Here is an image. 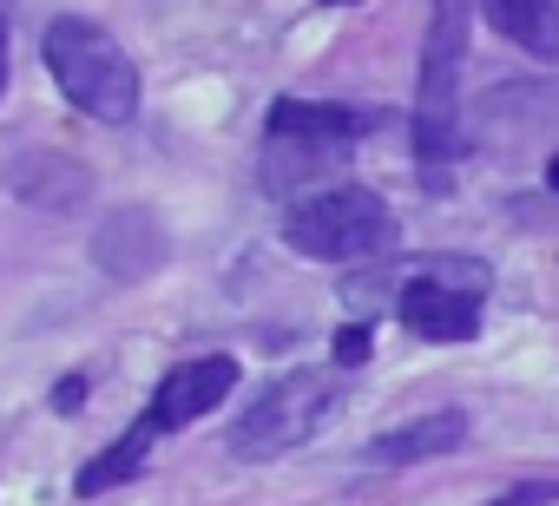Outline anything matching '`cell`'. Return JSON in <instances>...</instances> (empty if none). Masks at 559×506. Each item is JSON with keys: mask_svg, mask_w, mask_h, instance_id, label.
Instances as JSON below:
<instances>
[{"mask_svg": "<svg viewBox=\"0 0 559 506\" xmlns=\"http://www.w3.org/2000/svg\"><path fill=\"white\" fill-rule=\"evenodd\" d=\"M376 290H395V316H402L408 336H421V342H474L493 270L480 257H415V264H402L389 277H362L343 297L369 303Z\"/></svg>", "mask_w": 559, "mask_h": 506, "instance_id": "cell-1", "label": "cell"}, {"mask_svg": "<svg viewBox=\"0 0 559 506\" xmlns=\"http://www.w3.org/2000/svg\"><path fill=\"white\" fill-rule=\"evenodd\" d=\"M40 60H47V73L60 80V93L80 112H93L106 125H132L139 119V67H132V53L106 27L53 21L47 40H40Z\"/></svg>", "mask_w": 559, "mask_h": 506, "instance_id": "cell-2", "label": "cell"}, {"mask_svg": "<svg viewBox=\"0 0 559 506\" xmlns=\"http://www.w3.org/2000/svg\"><path fill=\"white\" fill-rule=\"evenodd\" d=\"M284 243L317 264H369L382 250H395V210L369 184H336V191L304 197L284 217Z\"/></svg>", "mask_w": 559, "mask_h": 506, "instance_id": "cell-3", "label": "cell"}, {"mask_svg": "<svg viewBox=\"0 0 559 506\" xmlns=\"http://www.w3.org/2000/svg\"><path fill=\"white\" fill-rule=\"evenodd\" d=\"M467 8L474 0H435L421 34V80H415V152L441 165L461 125V67H467Z\"/></svg>", "mask_w": 559, "mask_h": 506, "instance_id": "cell-4", "label": "cell"}, {"mask_svg": "<svg viewBox=\"0 0 559 506\" xmlns=\"http://www.w3.org/2000/svg\"><path fill=\"white\" fill-rule=\"evenodd\" d=\"M336 395L330 375L297 369V375H276L263 395H250V408L230 421V454L237 460H276V454H297L323 421H330Z\"/></svg>", "mask_w": 559, "mask_h": 506, "instance_id": "cell-5", "label": "cell"}, {"mask_svg": "<svg viewBox=\"0 0 559 506\" xmlns=\"http://www.w3.org/2000/svg\"><path fill=\"white\" fill-rule=\"evenodd\" d=\"M165 257H171V237H165V224H158L152 210H139V204L106 210L99 230H93V264H99L106 277H119V284L158 277Z\"/></svg>", "mask_w": 559, "mask_h": 506, "instance_id": "cell-6", "label": "cell"}, {"mask_svg": "<svg viewBox=\"0 0 559 506\" xmlns=\"http://www.w3.org/2000/svg\"><path fill=\"white\" fill-rule=\"evenodd\" d=\"M224 395H237V362H230V356H191L185 369H171V375L158 382L152 421H158V427H185V421L211 414Z\"/></svg>", "mask_w": 559, "mask_h": 506, "instance_id": "cell-7", "label": "cell"}, {"mask_svg": "<svg viewBox=\"0 0 559 506\" xmlns=\"http://www.w3.org/2000/svg\"><path fill=\"white\" fill-rule=\"evenodd\" d=\"M8 191L21 204H34V210H60L67 217V210H80L93 197V171L60 158V152H14L8 158Z\"/></svg>", "mask_w": 559, "mask_h": 506, "instance_id": "cell-8", "label": "cell"}, {"mask_svg": "<svg viewBox=\"0 0 559 506\" xmlns=\"http://www.w3.org/2000/svg\"><path fill=\"white\" fill-rule=\"evenodd\" d=\"M461 441H467V414H461V408H435V414H415V421H402V427H382V434L362 447V460H369V467H415V460L454 454Z\"/></svg>", "mask_w": 559, "mask_h": 506, "instance_id": "cell-9", "label": "cell"}, {"mask_svg": "<svg viewBox=\"0 0 559 506\" xmlns=\"http://www.w3.org/2000/svg\"><path fill=\"white\" fill-rule=\"evenodd\" d=\"M270 138H297V145H317V152H356L362 138V112L349 106H317V99H276L270 106Z\"/></svg>", "mask_w": 559, "mask_h": 506, "instance_id": "cell-10", "label": "cell"}, {"mask_svg": "<svg viewBox=\"0 0 559 506\" xmlns=\"http://www.w3.org/2000/svg\"><path fill=\"white\" fill-rule=\"evenodd\" d=\"M487 21L533 60H559V8L552 0H480Z\"/></svg>", "mask_w": 559, "mask_h": 506, "instance_id": "cell-11", "label": "cell"}, {"mask_svg": "<svg viewBox=\"0 0 559 506\" xmlns=\"http://www.w3.org/2000/svg\"><path fill=\"white\" fill-rule=\"evenodd\" d=\"M158 434H165V427L145 414V421H139V427H126L106 454H93V460L80 467V480H73V486H80V499H86V493H106V486H119V480H132V473L145 467V454H152V441H158Z\"/></svg>", "mask_w": 559, "mask_h": 506, "instance_id": "cell-12", "label": "cell"}, {"mask_svg": "<svg viewBox=\"0 0 559 506\" xmlns=\"http://www.w3.org/2000/svg\"><path fill=\"white\" fill-rule=\"evenodd\" d=\"M330 349H336V362H343V369H356V362H369V329H362V323H343Z\"/></svg>", "mask_w": 559, "mask_h": 506, "instance_id": "cell-13", "label": "cell"}, {"mask_svg": "<svg viewBox=\"0 0 559 506\" xmlns=\"http://www.w3.org/2000/svg\"><path fill=\"white\" fill-rule=\"evenodd\" d=\"M546 499H559V486H513V493H500L493 506H546Z\"/></svg>", "mask_w": 559, "mask_h": 506, "instance_id": "cell-14", "label": "cell"}, {"mask_svg": "<svg viewBox=\"0 0 559 506\" xmlns=\"http://www.w3.org/2000/svg\"><path fill=\"white\" fill-rule=\"evenodd\" d=\"M80 401H86V382H80V375H67V382L53 388V408H60V414H73Z\"/></svg>", "mask_w": 559, "mask_h": 506, "instance_id": "cell-15", "label": "cell"}, {"mask_svg": "<svg viewBox=\"0 0 559 506\" xmlns=\"http://www.w3.org/2000/svg\"><path fill=\"white\" fill-rule=\"evenodd\" d=\"M0 93H8V27H0Z\"/></svg>", "mask_w": 559, "mask_h": 506, "instance_id": "cell-16", "label": "cell"}, {"mask_svg": "<svg viewBox=\"0 0 559 506\" xmlns=\"http://www.w3.org/2000/svg\"><path fill=\"white\" fill-rule=\"evenodd\" d=\"M546 184H552V191H559V152H552V158H546Z\"/></svg>", "mask_w": 559, "mask_h": 506, "instance_id": "cell-17", "label": "cell"}, {"mask_svg": "<svg viewBox=\"0 0 559 506\" xmlns=\"http://www.w3.org/2000/svg\"><path fill=\"white\" fill-rule=\"evenodd\" d=\"M323 8H356V0H323Z\"/></svg>", "mask_w": 559, "mask_h": 506, "instance_id": "cell-18", "label": "cell"}]
</instances>
